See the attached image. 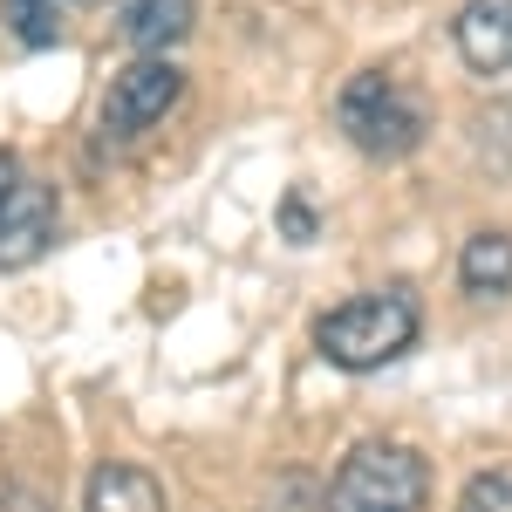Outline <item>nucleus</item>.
Listing matches in <instances>:
<instances>
[{
	"label": "nucleus",
	"instance_id": "0eeeda50",
	"mask_svg": "<svg viewBox=\"0 0 512 512\" xmlns=\"http://www.w3.org/2000/svg\"><path fill=\"white\" fill-rule=\"evenodd\" d=\"M82 512H164V485L137 465H96L89 492H82Z\"/></svg>",
	"mask_w": 512,
	"mask_h": 512
},
{
	"label": "nucleus",
	"instance_id": "ddd939ff",
	"mask_svg": "<svg viewBox=\"0 0 512 512\" xmlns=\"http://www.w3.org/2000/svg\"><path fill=\"white\" fill-rule=\"evenodd\" d=\"M14 178H21V171H14V158H7V151H0V198H7V185H14Z\"/></svg>",
	"mask_w": 512,
	"mask_h": 512
},
{
	"label": "nucleus",
	"instance_id": "f8f14e48",
	"mask_svg": "<svg viewBox=\"0 0 512 512\" xmlns=\"http://www.w3.org/2000/svg\"><path fill=\"white\" fill-rule=\"evenodd\" d=\"M280 226H287V239H315V212H308V198H301V192L280 198Z\"/></svg>",
	"mask_w": 512,
	"mask_h": 512
},
{
	"label": "nucleus",
	"instance_id": "20e7f679",
	"mask_svg": "<svg viewBox=\"0 0 512 512\" xmlns=\"http://www.w3.org/2000/svg\"><path fill=\"white\" fill-rule=\"evenodd\" d=\"M178 89H185V69L178 62H164V55L130 62L110 82V96H103V130L110 137H144L151 123H164V110L178 103Z\"/></svg>",
	"mask_w": 512,
	"mask_h": 512
},
{
	"label": "nucleus",
	"instance_id": "9d476101",
	"mask_svg": "<svg viewBox=\"0 0 512 512\" xmlns=\"http://www.w3.org/2000/svg\"><path fill=\"white\" fill-rule=\"evenodd\" d=\"M0 21H7L14 41L48 48V41H55V0H0Z\"/></svg>",
	"mask_w": 512,
	"mask_h": 512
},
{
	"label": "nucleus",
	"instance_id": "4468645a",
	"mask_svg": "<svg viewBox=\"0 0 512 512\" xmlns=\"http://www.w3.org/2000/svg\"><path fill=\"white\" fill-rule=\"evenodd\" d=\"M82 7H89V0H82Z\"/></svg>",
	"mask_w": 512,
	"mask_h": 512
},
{
	"label": "nucleus",
	"instance_id": "6e6552de",
	"mask_svg": "<svg viewBox=\"0 0 512 512\" xmlns=\"http://www.w3.org/2000/svg\"><path fill=\"white\" fill-rule=\"evenodd\" d=\"M192 35V0H123V41L144 48V55H164L171 41Z\"/></svg>",
	"mask_w": 512,
	"mask_h": 512
},
{
	"label": "nucleus",
	"instance_id": "7ed1b4c3",
	"mask_svg": "<svg viewBox=\"0 0 512 512\" xmlns=\"http://www.w3.org/2000/svg\"><path fill=\"white\" fill-rule=\"evenodd\" d=\"M335 117H342V130H349V144H355V151H369V158H403V151H417L424 130H431L424 103H417L396 76H383V69L349 76L342 103H335Z\"/></svg>",
	"mask_w": 512,
	"mask_h": 512
},
{
	"label": "nucleus",
	"instance_id": "39448f33",
	"mask_svg": "<svg viewBox=\"0 0 512 512\" xmlns=\"http://www.w3.org/2000/svg\"><path fill=\"white\" fill-rule=\"evenodd\" d=\"M55 219H62L55 185L14 178L7 198H0V267H35L41 253H48V239H55Z\"/></svg>",
	"mask_w": 512,
	"mask_h": 512
},
{
	"label": "nucleus",
	"instance_id": "1a4fd4ad",
	"mask_svg": "<svg viewBox=\"0 0 512 512\" xmlns=\"http://www.w3.org/2000/svg\"><path fill=\"white\" fill-rule=\"evenodd\" d=\"M458 280H465V294H478V301L512 294V233H472V239H465V253H458Z\"/></svg>",
	"mask_w": 512,
	"mask_h": 512
},
{
	"label": "nucleus",
	"instance_id": "f03ea898",
	"mask_svg": "<svg viewBox=\"0 0 512 512\" xmlns=\"http://www.w3.org/2000/svg\"><path fill=\"white\" fill-rule=\"evenodd\" d=\"M431 465L410 444H355L328 478V512H424Z\"/></svg>",
	"mask_w": 512,
	"mask_h": 512
},
{
	"label": "nucleus",
	"instance_id": "423d86ee",
	"mask_svg": "<svg viewBox=\"0 0 512 512\" xmlns=\"http://www.w3.org/2000/svg\"><path fill=\"white\" fill-rule=\"evenodd\" d=\"M451 28H458V55L478 76H506L512 69V0H465Z\"/></svg>",
	"mask_w": 512,
	"mask_h": 512
},
{
	"label": "nucleus",
	"instance_id": "f257e3e1",
	"mask_svg": "<svg viewBox=\"0 0 512 512\" xmlns=\"http://www.w3.org/2000/svg\"><path fill=\"white\" fill-rule=\"evenodd\" d=\"M417 301L403 294V287H383V294H355V301H342V308H328L315 328L321 355L335 362V369H383V362H396L403 349H417Z\"/></svg>",
	"mask_w": 512,
	"mask_h": 512
},
{
	"label": "nucleus",
	"instance_id": "9b49d317",
	"mask_svg": "<svg viewBox=\"0 0 512 512\" xmlns=\"http://www.w3.org/2000/svg\"><path fill=\"white\" fill-rule=\"evenodd\" d=\"M465 512H512V465H492L465 485Z\"/></svg>",
	"mask_w": 512,
	"mask_h": 512
}]
</instances>
